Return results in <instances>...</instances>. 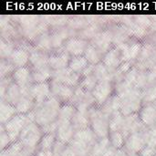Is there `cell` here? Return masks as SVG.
<instances>
[{
	"label": "cell",
	"mask_w": 156,
	"mask_h": 156,
	"mask_svg": "<svg viewBox=\"0 0 156 156\" xmlns=\"http://www.w3.org/2000/svg\"><path fill=\"white\" fill-rule=\"evenodd\" d=\"M27 123H29V122H28L27 114L17 113L7 122H5V124H1V125H3L11 142L15 143L18 141L21 132L27 126Z\"/></svg>",
	"instance_id": "cell-5"
},
{
	"label": "cell",
	"mask_w": 156,
	"mask_h": 156,
	"mask_svg": "<svg viewBox=\"0 0 156 156\" xmlns=\"http://www.w3.org/2000/svg\"><path fill=\"white\" fill-rule=\"evenodd\" d=\"M16 70V67L10 62L8 58H1L0 62V77L1 79L12 76Z\"/></svg>",
	"instance_id": "cell-39"
},
{
	"label": "cell",
	"mask_w": 156,
	"mask_h": 156,
	"mask_svg": "<svg viewBox=\"0 0 156 156\" xmlns=\"http://www.w3.org/2000/svg\"><path fill=\"white\" fill-rule=\"evenodd\" d=\"M21 95L22 94H21V90H20L19 86L17 84H16L14 81H12L6 88L4 98L1 100H4V101L16 106V103L18 102L19 99L21 98Z\"/></svg>",
	"instance_id": "cell-26"
},
{
	"label": "cell",
	"mask_w": 156,
	"mask_h": 156,
	"mask_svg": "<svg viewBox=\"0 0 156 156\" xmlns=\"http://www.w3.org/2000/svg\"><path fill=\"white\" fill-rule=\"evenodd\" d=\"M14 48H15V46L13 45V42L11 40L1 37V39H0V56H1V58H9Z\"/></svg>",
	"instance_id": "cell-38"
},
{
	"label": "cell",
	"mask_w": 156,
	"mask_h": 156,
	"mask_svg": "<svg viewBox=\"0 0 156 156\" xmlns=\"http://www.w3.org/2000/svg\"><path fill=\"white\" fill-rule=\"evenodd\" d=\"M111 142L109 137L103 139H98L92 146L90 156H103L111 147Z\"/></svg>",
	"instance_id": "cell-30"
},
{
	"label": "cell",
	"mask_w": 156,
	"mask_h": 156,
	"mask_svg": "<svg viewBox=\"0 0 156 156\" xmlns=\"http://www.w3.org/2000/svg\"><path fill=\"white\" fill-rule=\"evenodd\" d=\"M29 95L34 101L35 108L40 106L48 97L52 95L49 82L33 83L29 89Z\"/></svg>",
	"instance_id": "cell-8"
},
{
	"label": "cell",
	"mask_w": 156,
	"mask_h": 156,
	"mask_svg": "<svg viewBox=\"0 0 156 156\" xmlns=\"http://www.w3.org/2000/svg\"><path fill=\"white\" fill-rule=\"evenodd\" d=\"M90 128L98 139L109 137L110 134V116L104 113L101 107L96 104L90 109Z\"/></svg>",
	"instance_id": "cell-3"
},
{
	"label": "cell",
	"mask_w": 156,
	"mask_h": 156,
	"mask_svg": "<svg viewBox=\"0 0 156 156\" xmlns=\"http://www.w3.org/2000/svg\"><path fill=\"white\" fill-rule=\"evenodd\" d=\"M43 134L41 128L36 122H29L21 132L18 141L23 144L26 150L35 154Z\"/></svg>",
	"instance_id": "cell-4"
},
{
	"label": "cell",
	"mask_w": 156,
	"mask_h": 156,
	"mask_svg": "<svg viewBox=\"0 0 156 156\" xmlns=\"http://www.w3.org/2000/svg\"><path fill=\"white\" fill-rule=\"evenodd\" d=\"M124 121V116L121 112V111H116L112 113L110 116V133L117 132L122 129V123Z\"/></svg>",
	"instance_id": "cell-35"
},
{
	"label": "cell",
	"mask_w": 156,
	"mask_h": 156,
	"mask_svg": "<svg viewBox=\"0 0 156 156\" xmlns=\"http://www.w3.org/2000/svg\"><path fill=\"white\" fill-rule=\"evenodd\" d=\"M57 143V137L55 133H45L38 144L37 150H53Z\"/></svg>",
	"instance_id": "cell-36"
},
{
	"label": "cell",
	"mask_w": 156,
	"mask_h": 156,
	"mask_svg": "<svg viewBox=\"0 0 156 156\" xmlns=\"http://www.w3.org/2000/svg\"><path fill=\"white\" fill-rule=\"evenodd\" d=\"M93 75L96 77L98 81H113V74L109 72L101 61L95 65Z\"/></svg>",
	"instance_id": "cell-32"
},
{
	"label": "cell",
	"mask_w": 156,
	"mask_h": 156,
	"mask_svg": "<svg viewBox=\"0 0 156 156\" xmlns=\"http://www.w3.org/2000/svg\"><path fill=\"white\" fill-rule=\"evenodd\" d=\"M11 77L13 79V81L19 86L20 90L27 89L33 84L32 70L27 66L16 69Z\"/></svg>",
	"instance_id": "cell-17"
},
{
	"label": "cell",
	"mask_w": 156,
	"mask_h": 156,
	"mask_svg": "<svg viewBox=\"0 0 156 156\" xmlns=\"http://www.w3.org/2000/svg\"><path fill=\"white\" fill-rule=\"evenodd\" d=\"M147 127H145V125L141 121L139 113H133L132 115L124 117L121 133L123 134L124 138L127 139L131 134L135 133H141Z\"/></svg>",
	"instance_id": "cell-10"
},
{
	"label": "cell",
	"mask_w": 156,
	"mask_h": 156,
	"mask_svg": "<svg viewBox=\"0 0 156 156\" xmlns=\"http://www.w3.org/2000/svg\"><path fill=\"white\" fill-rule=\"evenodd\" d=\"M98 83V80L96 79V77L92 74L90 76H88L86 78L81 79L79 86L83 89L84 90L88 91V92H91L93 90V89L95 88V86Z\"/></svg>",
	"instance_id": "cell-42"
},
{
	"label": "cell",
	"mask_w": 156,
	"mask_h": 156,
	"mask_svg": "<svg viewBox=\"0 0 156 156\" xmlns=\"http://www.w3.org/2000/svg\"><path fill=\"white\" fill-rule=\"evenodd\" d=\"M144 135L146 146L156 148V124L152 127L146 128L144 131Z\"/></svg>",
	"instance_id": "cell-41"
},
{
	"label": "cell",
	"mask_w": 156,
	"mask_h": 156,
	"mask_svg": "<svg viewBox=\"0 0 156 156\" xmlns=\"http://www.w3.org/2000/svg\"><path fill=\"white\" fill-rule=\"evenodd\" d=\"M88 45L89 42L87 39H84L80 37H71L65 41L63 48L71 57H77L84 55Z\"/></svg>",
	"instance_id": "cell-12"
},
{
	"label": "cell",
	"mask_w": 156,
	"mask_h": 156,
	"mask_svg": "<svg viewBox=\"0 0 156 156\" xmlns=\"http://www.w3.org/2000/svg\"><path fill=\"white\" fill-rule=\"evenodd\" d=\"M71 123L76 132L90 127V111H81L77 110Z\"/></svg>",
	"instance_id": "cell-22"
},
{
	"label": "cell",
	"mask_w": 156,
	"mask_h": 156,
	"mask_svg": "<svg viewBox=\"0 0 156 156\" xmlns=\"http://www.w3.org/2000/svg\"><path fill=\"white\" fill-rule=\"evenodd\" d=\"M66 144L57 141L55 146H54V149H53V152H54V156H61V153L63 151V149L65 148Z\"/></svg>",
	"instance_id": "cell-46"
},
{
	"label": "cell",
	"mask_w": 156,
	"mask_h": 156,
	"mask_svg": "<svg viewBox=\"0 0 156 156\" xmlns=\"http://www.w3.org/2000/svg\"><path fill=\"white\" fill-rule=\"evenodd\" d=\"M118 96L121 100L120 111L124 117L133 113H138L144 106L143 91L140 89L133 88L125 92L119 94Z\"/></svg>",
	"instance_id": "cell-2"
},
{
	"label": "cell",
	"mask_w": 156,
	"mask_h": 156,
	"mask_svg": "<svg viewBox=\"0 0 156 156\" xmlns=\"http://www.w3.org/2000/svg\"><path fill=\"white\" fill-rule=\"evenodd\" d=\"M142 91L144 105L156 102V80L147 85Z\"/></svg>",
	"instance_id": "cell-34"
},
{
	"label": "cell",
	"mask_w": 156,
	"mask_h": 156,
	"mask_svg": "<svg viewBox=\"0 0 156 156\" xmlns=\"http://www.w3.org/2000/svg\"><path fill=\"white\" fill-rule=\"evenodd\" d=\"M51 44L53 49H58L63 47L65 41L69 38V31L65 27L55 29L50 34Z\"/></svg>",
	"instance_id": "cell-24"
},
{
	"label": "cell",
	"mask_w": 156,
	"mask_h": 156,
	"mask_svg": "<svg viewBox=\"0 0 156 156\" xmlns=\"http://www.w3.org/2000/svg\"><path fill=\"white\" fill-rule=\"evenodd\" d=\"M73 139L81 143V144L91 146V147L94 145V144L98 140L97 136L95 135L94 132L92 131V129L90 127L76 132Z\"/></svg>",
	"instance_id": "cell-23"
},
{
	"label": "cell",
	"mask_w": 156,
	"mask_h": 156,
	"mask_svg": "<svg viewBox=\"0 0 156 156\" xmlns=\"http://www.w3.org/2000/svg\"><path fill=\"white\" fill-rule=\"evenodd\" d=\"M94 67H95V65L89 64V66H88L86 69H84L82 70V72L80 74V78L83 79V78H86V77H88V76L92 75V74H93V71H94Z\"/></svg>",
	"instance_id": "cell-45"
},
{
	"label": "cell",
	"mask_w": 156,
	"mask_h": 156,
	"mask_svg": "<svg viewBox=\"0 0 156 156\" xmlns=\"http://www.w3.org/2000/svg\"><path fill=\"white\" fill-rule=\"evenodd\" d=\"M109 139L111 142V145L115 148L116 150L119 149H122L124 148V144H125V138L123 136V134L120 132H112L109 134Z\"/></svg>",
	"instance_id": "cell-37"
},
{
	"label": "cell",
	"mask_w": 156,
	"mask_h": 156,
	"mask_svg": "<svg viewBox=\"0 0 156 156\" xmlns=\"http://www.w3.org/2000/svg\"><path fill=\"white\" fill-rule=\"evenodd\" d=\"M34 108H35V103L29 94L21 95V98L19 99L18 102L16 105L17 113H21V114H27Z\"/></svg>",
	"instance_id": "cell-28"
},
{
	"label": "cell",
	"mask_w": 156,
	"mask_h": 156,
	"mask_svg": "<svg viewBox=\"0 0 156 156\" xmlns=\"http://www.w3.org/2000/svg\"><path fill=\"white\" fill-rule=\"evenodd\" d=\"M127 156H140L139 154H134V153H127Z\"/></svg>",
	"instance_id": "cell-50"
},
{
	"label": "cell",
	"mask_w": 156,
	"mask_h": 156,
	"mask_svg": "<svg viewBox=\"0 0 156 156\" xmlns=\"http://www.w3.org/2000/svg\"><path fill=\"white\" fill-rule=\"evenodd\" d=\"M155 156H156V155H155Z\"/></svg>",
	"instance_id": "cell-51"
},
{
	"label": "cell",
	"mask_w": 156,
	"mask_h": 156,
	"mask_svg": "<svg viewBox=\"0 0 156 156\" xmlns=\"http://www.w3.org/2000/svg\"><path fill=\"white\" fill-rule=\"evenodd\" d=\"M50 85H51V93L53 96H55L57 99H58L60 101L64 103H68V102L72 103L75 88H71L69 86L58 83L55 81H51Z\"/></svg>",
	"instance_id": "cell-14"
},
{
	"label": "cell",
	"mask_w": 156,
	"mask_h": 156,
	"mask_svg": "<svg viewBox=\"0 0 156 156\" xmlns=\"http://www.w3.org/2000/svg\"><path fill=\"white\" fill-rule=\"evenodd\" d=\"M29 63L31 64L33 69H40L48 66V54L45 51L35 49L30 53Z\"/></svg>",
	"instance_id": "cell-21"
},
{
	"label": "cell",
	"mask_w": 156,
	"mask_h": 156,
	"mask_svg": "<svg viewBox=\"0 0 156 156\" xmlns=\"http://www.w3.org/2000/svg\"><path fill=\"white\" fill-rule=\"evenodd\" d=\"M35 156H54L53 150H37Z\"/></svg>",
	"instance_id": "cell-47"
},
{
	"label": "cell",
	"mask_w": 156,
	"mask_h": 156,
	"mask_svg": "<svg viewBox=\"0 0 156 156\" xmlns=\"http://www.w3.org/2000/svg\"><path fill=\"white\" fill-rule=\"evenodd\" d=\"M81 80L80 75L71 70L69 67L53 71V77L51 81L61 83L71 88H76Z\"/></svg>",
	"instance_id": "cell-7"
},
{
	"label": "cell",
	"mask_w": 156,
	"mask_h": 156,
	"mask_svg": "<svg viewBox=\"0 0 156 156\" xmlns=\"http://www.w3.org/2000/svg\"><path fill=\"white\" fill-rule=\"evenodd\" d=\"M61 156H77L76 153L71 149V147H69V145H66L65 148L63 149Z\"/></svg>",
	"instance_id": "cell-48"
},
{
	"label": "cell",
	"mask_w": 156,
	"mask_h": 156,
	"mask_svg": "<svg viewBox=\"0 0 156 156\" xmlns=\"http://www.w3.org/2000/svg\"><path fill=\"white\" fill-rule=\"evenodd\" d=\"M114 93L113 81H98L97 85L91 91L95 104L101 107Z\"/></svg>",
	"instance_id": "cell-6"
},
{
	"label": "cell",
	"mask_w": 156,
	"mask_h": 156,
	"mask_svg": "<svg viewBox=\"0 0 156 156\" xmlns=\"http://www.w3.org/2000/svg\"><path fill=\"white\" fill-rule=\"evenodd\" d=\"M91 43L97 48L101 55L106 54L113 43V32L110 29L100 31L91 40Z\"/></svg>",
	"instance_id": "cell-13"
},
{
	"label": "cell",
	"mask_w": 156,
	"mask_h": 156,
	"mask_svg": "<svg viewBox=\"0 0 156 156\" xmlns=\"http://www.w3.org/2000/svg\"><path fill=\"white\" fill-rule=\"evenodd\" d=\"M45 23H47L48 26H53V27H62L66 23H68V19L64 16L60 15H51V16H45Z\"/></svg>",
	"instance_id": "cell-40"
},
{
	"label": "cell",
	"mask_w": 156,
	"mask_h": 156,
	"mask_svg": "<svg viewBox=\"0 0 156 156\" xmlns=\"http://www.w3.org/2000/svg\"><path fill=\"white\" fill-rule=\"evenodd\" d=\"M113 156H127V152L125 151L124 148L122 149H119V150H116Z\"/></svg>",
	"instance_id": "cell-49"
},
{
	"label": "cell",
	"mask_w": 156,
	"mask_h": 156,
	"mask_svg": "<svg viewBox=\"0 0 156 156\" xmlns=\"http://www.w3.org/2000/svg\"><path fill=\"white\" fill-rule=\"evenodd\" d=\"M11 144H12V142H11L8 134L5 131L3 125H1V127H0V146H1V151H4L6 148H8V146Z\"/></svg>",
	"instance_id": "cell-43"
},
{
	"label": "cell",
	"mask_w": 156,
	"mask_h": 156,
	"mask_svg": "<svg viewBox=\"0 0 156 156\" xmlns=\"http://www.w3.org/2000/svg\"><path fill=\"white\" fill-rule=\"evenodd\" d=\"M70 58L71 56L65 50L63 47L54 49V51L48 55V66L53 71L68 68Z\"/></svg>",
	"instance_id": "cell-11"
},
{
	"label": "cell",
	"mask_w": 156,
	"mask_h": 156,
	"mask_svg": "<svg viewBox=\"0 0 156 156\" xmlns=\"http://www.w3.org/2000/svg\"><path fill=\"white\" fill-rule=\"evenodd\" d=\"M146 146L144 131L141 133H135L131 134L126 140L124 144V149L127 153L139 154Z\"/></svg>",
	"instance_id": "cell-18"
},
{
	"label": "cell",
	"mask_w": 156,
	"mask_h": 156,
	"mask_svg": "<svg viewBox=\"0 0 156 156\" xmlns=\"http://www.w3.org/2000/svg\"><path fill=\"white\" fill-rule=\"evenodd\" d=\"M101 62L107 68L110 73L113 74L119 66L122 63L121 50L118 47L112 48L106 54L103 55Z\"/></svg>",
	"instance_id": "cell-16"
},
{
	"label": "cell",
	"mask_w": 156,
	"mask_h": 156,
	"mask_svg": "<svg viewBox=\"0 0 156 156\" xmlns=\"http://www.w3.org/2000/svg\"><path fill=\"white\" fill-rule=\"evenodd\" d=\"M16 114H17V111L16 106L1 100L0 101V122L1 124H5L9 120H11Z\"/></svg>",
	"instance_id": "cell-25"
},
{
	"label": "cell",
	"mask_w": 156,
	"mask_h": 156,
	"mask_svg": "<svg viewBox=\"0 0 156 156\" xmlns=\"http://www.w3.org/2000/svg\"><path fill=\"white\" fill-rule=\"evenodd\" d=\"M29 58H30V52L26 48L17 45L14 48L8 59L16 67V69H18L27 66V63H29Z\"/></svg>",
	"instance_id": "cell-19"
},
{
	"label": "cell",
	"mask_w": 156,
	"mask_h": 156,
	"mask_svg": "<svg viewBox=\"0 0 156 156\" xmlns=\"http://www.w3.org/2000/svg\"><path fill=\"white\" fill-rule=\"evenodd\" d=\"M61 101L55 96L48 97L40 106L34 108L35 111V122L43 128L58 120Z\"/></svg>",
	"instance_id": "cell-1"
},
{
	"label": "cell",
	"mask_w": 156,
	"mask_h": 156,
	"mask_svg": "<svg viewBox=\"0 0 156 156\" xmlns=\"http://www.w3.org/2000/svg\"><path fill=\"white\" fill-rule=\"evenodd\" d=\"M76 112H77V108L73 103H71V102L63 103L60 107V110H59L58 121V122H62V121L71 122Z\"/></svg>",
	"instance_id": "cell-29"
},
{
	"label": "cell",
	"mask_w": 156,
	"mask_h": 156,
	"mask_svg": "<svg viewBox=\"0 0 156 156\" xmlns=\"http://www.w3.org/2000/svg\"><path fill=\"white\" fill-rule=\"evenodd\" d=\"M83 56L87 58L89 63L92 64V65H97L98 63H100L101 61V54L100 53V51L97 49V48L91 42L89 43Z\"/></svg>",
	"instance_id": "cell-33"
},
{
	"label": "cell",
	"mask_w": 156,
	"mask_h": 156,
	"mask_svg": "<svg viewBox=\"0 0 156 156\" xmlns=\"http://www.w3.org/2000/svg\"><path fill=\"white\" fill-rule=\"evenodd\" d=\"M140 156H155L156 155V148H153L150 146H145L140 153Z\"/></svg>",
	"instance_id": "cell-44"
},
{
	"label": "cell",
	"mask_w": 156,
	"mask_h": 156,
	"mask_svg": "<svg viewBox=\"0 0 156 156\" xmlns=\"http://www.w3.org/2000/svg\"><path fill=\"white\" fill-rule=\"evenodd\" d=\"M52 77H53V70L49 67L32 70V82L33 83L49 82V80H52Z\"/></svg>",
	"instance_id": "cell-27"
},
{
	"label": "cell",
	"mask_w": 156,
	"mask_h": 156,
	"mask_svg": "<svg viewBox=\"0 0 156 156\" xmlns=\"http://www.w3.org/2000/svg\"><path fill=\"white\" fill-rule=\"evenodd\" d=\"M138 113L145 127L149 128L156 124V102L144 105Z\"/></svg>",
	"instance_id": "cell-20"
},
{
	"label": "cell",
	"mask_w": 156,
	"mask_h": 156,
	"mask_svg": "<svg viewBox=\"0 0 156 156\" xmlns=\"http://www.w3.org/2000/svg\"><path fill=\"white\" fill-rule=\"evenodd\" d=\"M58 121V120H57ZM76 131L69 121H58V129L56 132L57 141L68 145L74 138Z\"/></svg>",
	"instance_id": "cell-15"
},
{
	"label": "cell",
	"mask_w": 156,
	"mask_h": 156,
	"mask_svg": "<svg viewBox=\"0 0 156 156\" xmlns=\"http://www.w3.org/2000/svg\"><path fill=\"white\" fill-rule=\"evenodd\" d=\"M121 50L122 62H133V60L139 58L142 51V44L136 40L125 41L117 46Z\"/></svg>",
	"instance_id": "cell-9"
},
{
	"label": "cell",
	"mask_w": 156,
	"mask_h": 156,
	"mask_svg": "<svg viewBox=\"0 0 156 156\" xmlns=\"http://www.w3.org/2000/svg\"><path fill=\"white\" fill-rule=\"evenodd\" d=\"M89 61L84 56H77V57H71L69 63V68L73 70L74 72L80 74L84 69H86L89 66Z\"/></svg>",
	"instance_id": "cell-31"
}]
</instances>
